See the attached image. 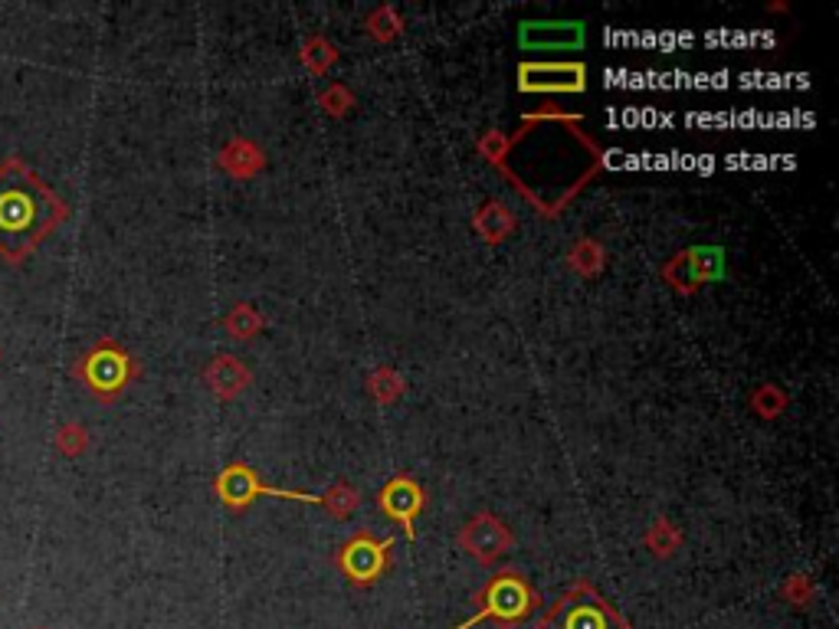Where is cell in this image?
Instances as JSON below:
<instances>
[{
    "label": "cell",
    "instance_id": "obj_7",
    "mask_svg": "<svg viewBox=\"0 0 839 629\" xmlns=\"http://www.w3.org/2000/svg\"><path fill=\"white\" fill-rule=\"evenodd\" d=\"M508 544L505 531L499 525H492V521H479V525H472L466 531V548L479 557V561H492L495 554H502V548Z\"/></svg>",
    "mask_w": 839,
    "mask_h": 629
},
{
    "label": "cell",
    "instance_id": "obj_1",
    "mask_svg": "<svg viewBox=\"0 0 839 629\" xmlns=\"http://www.w3.org/2000/svg\"><path fill=\"white\" fill-rule=\"evenodd\" d=\"M535 607V597H531V590L522 584V580H515L512 574L495 580L489 584V590L482 593V607L479 613L472 616L469 623H463L459 629H472L482 620H502V623H518L525 620V613Z\"/></svg>",
    "mask_w": 839,
    "mask_h": 629
},
{
    "label": "cell",
    "instance_id": "obj_4",
    "mask_svg": "<svg viewBox=\"0 0 839 629\" xmlns=\"http://www.w3.org/2000/svg\"><path fill=\"white\" fill-rule=\"evenodd\" d=\"M522 89H531V92L584 89V69L581 66H551V69L548 66H528V69H522Z\"/></svg>",
    "mask_w": 839,
    "mask_h": 629
},
{
    "label": "cell",
    "instance_id": "obj_2",
    "mask_svg": "<svg viewBox=\"0 0 839 629\" xmlns=\"http://www.w3.org/2000/svg\"><path fill=\"white\" fill-rule=\"evenodd\" d=\"M220 492L230 505H246L253 502L256 495H276V498H299V502H318V495H305V492H282V489H269V485H259L253 469L246 466H233L223 472L220 479Z\"/></svg>",
    "mask_w": 839,
    "mask_h": 629
},
{
    "label": "cell",
    "instance_id": "obj_5",
    "mask_svg": "<svg viewBox=\"0 0 839 629\" xmlns=\"http://www.w3.org/2000/svg\"><path fill=\"white\" fill-rule=\"evenodd\" d=\"M381 502H384V508H387V515L391 518H400L404 521V528H407V534H413V515L420 512V505H423V498H420V492L413 489L410 482H394V485H387L384 489V495H381Z\"/></svg>",
    "mask_w": 839,
    "mask_h": 629
},
{
    "label": "cell",
    "instance_id": "obj_6",
    "mask_svg": "<svg viewBox=\"0 0 839 629\" xmlns=\"http://www.w3.org/2000/svg\"><path fill=\"white\" fill-rule=\"evenodd\" d=\"M528 33H541V37H522V43L531 46H577L584 40L581 23H528Z\"/></svg>",
    "mask_w": 839,
    "mask_h": 629
},
{
    "label": "cell",
    "instance_id": "obj_3",
    "mask_svg": "<svg viewBox=\"0 0 839 629\" xmlns=\"http://www.w3.org/2000/svg\"><path fill=\"white\" fill-rule=\"evenodd\" d=\"M384 551H387V544H374L368 538H358V541L348 544L345 554H341V567H345L351 580L368 584V580H374L387 567Z\"/></svg>",
    "mask_w": 839,
    "mask_h": 629
}]
</instances>
